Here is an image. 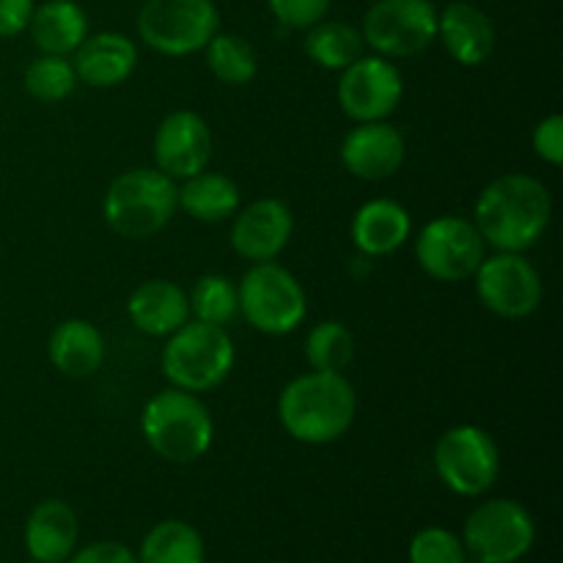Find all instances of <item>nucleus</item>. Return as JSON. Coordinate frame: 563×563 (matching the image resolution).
Listing matches in <instances>:
<instances>
[{
  "label": "nucleus",
  "mask_w": 563,
  "mask_h": 563,
  "mask_svg": "<svg viewBox=\"0 0 563 563\" xmlns=\"http://www.w3.org/2000/svg\"><path fill=\"white\" fill-rule=\"evenodd\" d=\"M550 218L553 201L548 187L533 176L509 174L484 187L473 225L495 251L522 253L542 240Z\"/></svg>",
  "instance_id": "nucleus-1"
},
{
  "label": "nucleus",
  "mask_w": 563,
  "mask_h": 563,
  "mask_svg": "<svg viewBox=\"0 0 563 563\" xmlns=\"http://www.w3.org/2000/svg\"><path fill=\"white\" fill-rule=\"evenodd\" d=\"M357 412V396L344 374L311 372L295 377L278 399L286 432L308 445H328L344 438Z\"/></svg>",
  "instance_id": "nucleus-2"
},
{
  "label": "nucleus",
  "mask_w": 563,
  "mask_h": 563,
  "mask_svg": "<svg viewBox=\"0 0 563 563\" xmlns=\"http://www.w3.org/2000/svg\"><path fill=\"white\" fill-rule=\"evenodd\" d=\"M141 429L154 454L176 465L201 460L214 438L212 416L203 401L179 388L159 390L146 401Z\"/></svg>",
  "instance_id": "nucleus-3"
},
{
  "label": "nucleus",
  "mask_w": 563,
  "mask_h": 563,
  "mask_svg": "<svg viewBox=\"0 0 563 563\" xmlns=\"http://www.w3.org/2000/svg\"><path fill=\"white\" fill-rule=\"evenodd\" d=\"M176 185L159 168H132L110 181L102 212L110 229L124 240H148L168 225L176 212Z\"/></svg>",
  "instance_id": "nucleus-4"
},
{
  "label": "nucleus",
  "mask_w": 563,
  "mask_h": 563,
  "mask_svg": "<svg viewBox=\"0 0 563 563\" xmlns=\"http://www.w3.org/2000/svg\"><path fill=\"white\" fill-rule=\"evenodd\" d=\"M236 361L234 341L218 324L187 319L168 335L163 350V374L179 390L203 394L225 383Z\"/></svg>",
  "instance_id": "nucleus-5"
},
{
  "label": "nucleus",
  "mask_w": 563,
  "mask_h": 563,
  "mask_svg": "<svg viewBox=\"0 0 563 563\" xmlns=\"http://www.w3.org/2000/svg\"><path fill=\"white\" fill-rule=\"evenodd\" d=\"M240 311L247 324L267 335H286L302 324L308 313L306 291L289 269L275 262L253 264L236 286Z\"/></svg>",
  "instance_id": "nucleus-6"
},
{
  "label": "nucleus",
  "mask_w": 563,
  "mask_h": 563,
  "mask_svg": "<svg viewBox=\"0 0 563 563\" xmlns=\"http://www.w3.org/2000/svg\"><path fill=\"white\" fill-rule=\"evenodd\" d=\"M220 14L212 0H146L137 14V33L163 55H190L218 33Z\"/></svg>",
  "instance_id": "nucleus-7"
},
{
  "label": "nucleus",
  "mask_w": 563,
  "mask_h": 563,
  "mask_svg": "<svg viewBox=\"0 0 563 563\" xmlns=\"http://www.w3.org/2000/svg\"><path fill=\"white\" fill-rule=\"evenodd\" d=\"M434 471L456 495L476 498L493 489L500 473L498 443L484 429L462 423L440 434L434 445Z\"/></svg>",
  "instance_id": "nucleus-8"
},
{
  "label": "nucleus",
  "mask_w": 563,
  "mask_h": 563,
  "mask_svg": "<svg viewBox=\"0 0 563 563\" xmlns=\"http://www.w3.org/2000/svg\"><path fill=\"white\" fill-rule=\"evenodd\" d=\"M537 539L531 511L511 498L478 506L465 522V550L478 563H517Z\"/></svg>",
  "instance_id": "nucleus-9"
},
{
  "label": "nucleus",
  "mask_w": 563,
  "mask_h": 563,
  "mask_svg": "<svg viewBox=\"0 0 563 563\" xmlns=\"http://www.w3.org/2000/svg\"><path fill=\"white\" fill-rule=\"evenodd\" d=\"M361 33L383 58H410L438 38V9L432 0H377Z\"/></svg>",
  "instance_id": "nucleus-10"
},
{
  "label": "nucleus",
  "mask_w": 563,
  "mask_h": 563,
  "mask_svg": "<svg viewBox=\"0 0 563 563\" xmlns=\"http://www.w3.org/2000/svg\"><path fill=\"white\" fill-rule=\"evenodd\" d=\"M484 247L487 242L473 220L445 214L423 225L416 240V258L429 278L456 284L476 275L478 264L484 262Z\"/></svg>",
  "instance_id": "nucleus-11"
},
{
  "label": "nucleus",
  "mask_w": 563,
  "mask_h": 563,
  "mask_svg": "<svg viewBox=\"0 0 563 563\" xmlns=\"http://www.w3.org/2000/svg\"><path fill=\"white\" fill-rule=\"evenodd\" d=\"M473 278L484 306L504 319H526L542 306V278L522 253L498 251L484 256Z\"/></svg>",
  "instance_id": "nucleus-12"
},
{
  "label": "nucleus",
  "mask_w": 563,
  "mask_h": 563,
  "mask_svg": "<svg viewBox=\"0 0 563 563\" xmlns=\"http://www.w3.org/2000/svg\"><path fill=\"white\" fill-rule=\"evenodd\" d=\"M405 97L399 69L383 55H361L341 71L339 104L352 121H385Z\"/></svg>",
  "instance_id": "nucleus-13"
},
{
  "label": "nucleus",
  "mask_w": 563,
  "mask_h": 563,
  "mask_svg": "<svg viewBox=\"0 0 563 563\" xmlns=\"http://www.w3.org/2000/svg\"><path fill=\"white\" fill-rule=\"evenodd\" d=\"M154 159L170 179H190L212 163V130L192 110H176L154 132Z\"/></svg>",
  "instance_id": "nucleus-14"
},
{
  "label": "nucleus",
  "mask_w": 563,
  "mask_h": 563,
  "mask_svg": "<svg viewBox=\"0 0 563 563\" xmlns=\"http://www.w3.org/2000/svg\"><path fill=\"white\" fill-rule=\"evenodd\" d=\"M295 218L278 198H262L242 209L231 225V247L253 264L273 262L291 240Z\"/></svg>",
  "instance_id": "nucleus-15"
},
{
  "label": "nucleus",
  "mask_w": 563,
  "mask_h": 563,
  "mask_svg": "<svg viewBox=\"0 0 563 563\" xmlns=\"http://www.w3.org/2000/svg\"><path fill=\"white\" fill-rule=\"evenodd\" d=\"M405 137L388 121H363L346 132L341 143V163L352 176L379 181L394 176L405 163Z\"/></svg>",
  "instance_id": "nucleus-16"
},
{
  "label": "nucleus",
  "mask_w": 563,
  "mask_h": 563,
  "mask_svg": "<svg viewBox=\"0 0 563 563\" xmlns=\"http://www.w3.org/2000/svg\"><path fill=\"white\" fill-rule=\"evenodd\" d=\"M438 36L462 66H482L498 44L493 20L473 3H451L438 14Z\"/></svg>",
  "instance_id": "nucleus-17"
},
{
  "label": "nucleus",
  "mask_w": 563,
  "mask_h": 563,
  "mask_svg": "<svg viewBox=\"0 0 563 563\" xmlns=\"http://www.w3.org/2000/svg\"><path fill=\"white\" fill-rule=\"evenodd\" d=\"M77 80L91 88H113L130 80L137 66V47L113 31L93 33L75 49Z\"/></svg>",
  "instance_id": "nucleus-18"
},
{
  "label": "nucleus",
  "mask_w": 563,
  "mask_h": 563,
  "mask_svg": "<svg viewBox=\"0 0 563 563\" xmlns=\"http://www.w3.org/2000/svg\"><path fill=\"white\" fill-rule=\"evenodd\" d=\"M80 522L75 509L64 500H42L27 515L25 522V548L27 555L38 563H64L75 553Z\"/></svg>",
  "instance_id": "nucleus-19"
},
{
  "label": "nucleus",
  "mask_w": 563,
  "mask_h": 563,
  "mask_svg": "<svg viewBox=\"0 0 563 563\" xmlns=\"http://www.w3.org/2000/svg\"><path fill=\"white\" fill-rule=\"evenodd\" d=\"M132 324L146 335H170L190 319V300L174 280L154 278L137 286L126 302Z\"/></svg>",
  "instance_id": "nucleus-20"
},
{
  "label": "nucleus",
  "mask_w": 563,
  "mask_h": 563,
  "mask_svg": "<svg viewBox=\"0 0 563 563\" xmlns=\"http://www.w3.org/2000/svg\"><path fill=\"white\" fill-rule=\"evenodd\" d=\"M412 220L401 203L390 198L363 203L352 220V242L363 256H390L410 240Z\"/></svg>",
  "instance_id": "nucleus-21"
},
{
  "label": "nucleus",
  "mask_w": 563,
  "mask_h": 563,
  "mask_svg": "<svg viewBox=\"0 0 563 563\" xmlns=\"http://www.w3.org/2000/svg\"><path fill=\"white\" fill-rule=\"evenodd\" d=\"M49 363L66 377H91L104 363V339L97 324L66 319L49 333Z\"/></svg>",
  "instance_id": "nucleus-22"
},
{
  "label": "nucleus",
  "mask_w": 563,
  "mask_h": 563,
  "mask_svg": "<svg viewBox=\"0 0 563 563\" xmlns=\"http://www.w3.org/2000/svg\"><path fill=\"white\" fill-rule=\"evenodd\" d=\"M27 31H31L33 44L44 55H64L66 58L86 42V11L75 0H47V3L33 9Z\"/></svg>",
  "instance_id": "nucleus-23"
},
{
  "label": "nucleus",
  "mask_w": 563,
  "mask_h": 563,
  "mask_svg": "<svg viewBox=\"0 0 563 563\" xmlns=\"http://www.w3.org/2000/svg\"><path fill=\"white\" fill-rule=\"evenodd\" d=\"M176 203L201 223H220L240 209V187L225 174L201 170L176 187Z\"/></svg>",
  "instance_id": "nucleus-24"
},
{
  "label": "nucleus",
  "mask_w": 563,
  "mask_h": 563,
  "mask_svg": "<svg viewBox=\"0 0 563 563\" xmlns=\"http://www.w3.org/2000/svg\"><path fill=\"white\" fill-rule=\"evenodd\" d=\"M203 539L190 522L165 520L146 533L137 563H203Z\"/></svg>",
  "instance_id": "nucleus-25"
},
{
  "label": "nucleus",
  "mask_w": 563,
  "mask_h": 563,
  "mask_svg": "<svg viewBox=\"0 0 563 563\" xmlns=\"http://www.w3.org/2000/svg\"><path fill=\"white\" fill-rule=\"evenodd\" d=\"M363 33L350 22H317L308 27L306 55L322 69L344 71L363 55Z\"/></svg>",
  "instance_id": "nucleus-26"
},
{
  "label": "nucleus",
  "mask_w": 563,
  "mask_h": 563,
  "mask_svg": "<svg viewBox=\"0 0 563 563\" xmlns=\"http://www.w3.org/2000/svg\"><path fill=\"white\" fill-rule=\"evenodd\" d=\"M207 66L225 86H245L256 77L258 58L251 42L234 33H214L207 47Z\"/></svg>",
  "instance_id": "nucleus-27"
},
{
  "label": "nucleus",
  "mask_w": 563,
  "mask_h": 563,
  "mask_svg": "<svg viewBox=\"0 0 563 563\" xmlns=\"http://www.w3.org/2000/svg\"><path fill=\"white\" fill-rule=\"evenodd\" d=\"M306 357L313 372L344 374L355 357V339L350 328L335 319L317 324L306 339Z\"/></svg>",
  "instance_id": "nucleus-28"
},
{
  "label": "nucleus",
  "mask_w": 563,
  "mask_h": 563,
  "mask_svg": "<svg viewBox=\"0 0 563 563\" xmlns=\"http://www.w3.org/2000/svg\"><path fill=\"white\" fill-rule=\"evenodd\" d=\"M190 311L198 322L225 328L240 313V297H236L234 280L225 275H203L196 280L190 291Z\"/></svg>",
  "instance_id": "nucleus-29"
},
{
  "label": "nucleus",
  "mask_w": 563,
  "mask_h": 563,
  "mask_svg": "<svg viewBox=\"0 0 563 563\" xmlns=\"http://www.w3.org/2000/svg\"><path fill=\"white\" fill-rule=\"evenodd\" d=\"M77 86V71L64 55H42L25 69V91L38 102H60Z\"/></svg>",
  "instance_id": "nucleus-30"
},
{
  "label": "nucleus",
  "mask_w": 563,
  "mask_h": 563,
  "mask_svg": "<svg viewBox=\"0 0 563 563\" xmlns=\"http://www.w3.org/2000/svg\"><path fill=\"white\" fill-rule=\"evenodd\" d=\"M467 550L445 528H423L410 542V563H465Z\"/></svg>",
  "instance_id": "nucleus-31"
},
{
  "label": "nucleus",
  "mask_w": 563,
  "mask_h": 563,
  "mask_svg": "<svg viewBox=\"0 0 563 563\" xmlns=\"http://www.w3.org/2000/svg\"><path fill=\"white\" fill-rule=\"evenodd\" d=\"M267 5L280 25L300 31L324 20L330 0H267Z\"/></svg>",
  "instance_id": "nucleus-32"
},
{
  "label": "nucleus",
  "mask_w": 563,
  "mask_h": 563,
  "mask_svg": "<svg viewBox=\"0 0 563 563\" xmlns=\"http://www.w3.org/2000/svg\"><path fill=\"white\" fill-rule=\"evenodd\" d=\"M533 152L550 165L563 163V115L553 113L539 121L533 130Z\"/></svg>",
  "instance_id": "nucleus-33"
},
{
  "label": "nucleus",
  "mask_w": 563,
  "mask_h": 563,
  "mask_svg": "<svg viewBox=\"0 0 563 563\" xmlns=\"http://www.w3.org/2000/svg\"><path fill=\"white\" fill-rule=\"evenodd\" d=\"M66 563H137V555L119 542H93L75 550Z\"/></svg>",
  "instance_id": "nucleus-34"
},
{
  "label": "nucleus",
  "mask_w": 563,
  "mask_h": 563,
  "mask_svg": "<svg viewBox=\"0 0 563 563\" xmlns=\"http://www.w3.org/2000/svg\"><path fill=\"white\" fill-rule=\"evenodd\" d=\"M33 0H0V38L20 36L33 16Z\"/></svg>",
  "instance_id": "nucleus-35"
},
{
  "label": "nucleus",
  "mask_w": 563,
  "mask_h": 563,
  "mask_svg": "<svg viewBox=\"0 0 563 563\" xmlns=\"http://www.w3.org/2000/svg\"><path fill=\"white\" fill-rule=\"evenodd\" d=\"M31 563H38V561H31Z\"/></svg>",
  "instance_id": "nucleus-36"
}]
</instances>
